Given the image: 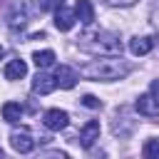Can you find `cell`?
<instances>
[{
	"label": "cell",
	"mask_w": 159,
	"mask_h": 159,
	"mask_svg": "<svg viewBox=\"0 0 159 159\" xmlns=\"http://www.w3.org/2000/svg\"><path fill=\"white\" fill-rule=\"evenodd\" d=\"M80 75L87 80H122L129 75V65L122 57H99L80 67Z\"/></svg>",
	"instance_id": "cell-1"
},
{
	"label": "cell",
	"mask_w": 159,
	"mask_h": 159,
	"mask_svg": "<svg viewBox=\"0 0 159 159\" xmlns=\"http://www.w3.org/2000/svg\"><path fill=\"white\" fill-rule=\"evenodd\" d=\"M137 112L144 117H159V99L154 94H142L137 99Z\"/></svg>",
	"instance_id": "cell-7"
},
{
	"label": "cell",
	"mask_w": 159,
	"mask_h": 159,
	"mask_svg": "<svg viewBox=\"0 0 159 159\" xmlns=\"http://www.w3.org/2000/svg\"><path fill=\"white\" fill-rule=\"evenodd\" d=\"M142 154H144V159H159V139H147Z\"/></svg>",
	"instance_id": "cell-17"
},
{
	"label": "cell",
	"mask_w": 159,
	"mask_h": 159,
	"mask_svg": "<svg viewBox=\"0 0 159 159\" xmlns=\"http://www.w3.org/2000/svg\"><path fill=\"white\" fill-rule=\"evenodd\" d=\"M97 139H99V122H97V119H89V122L80 129V144H82L84 149H89Z\"/></svg>",
	"instance_id": "cell-5"
},
{
	"label": "cell",
	"mask_w": 159,
	"mask_h": 159,
	"mask_svg": "<svg viewBox=\"0 0 159 159\" xmlns=\"http://www.w3.org/2000/svg\"><path fill=\"white\" fill-rule=\"evenodd\" d=\"M42 122H45V127H47V129L60 132V129H65V127H67L70 117H67V112H65V109H57V107H55V109H47V112H45Z\"/></svg>",
	"instance_id": "cell-4"
},
{
	"label": "cell",
	"mask_w": 159,
	"mask_h": 159,
	"mask_svg": "<svg viewBox=\"0 0 159 159\" xmlns=\"http://www.w3.org/2000/svg\"><path fill=\"white\" fill-rule=\"evenodd\" d=\"M10 27L12 30H17V27H25L27 22H30V17H27V12H25V5H15L12 7V12H10Z\"/></svg>",
	"instance_id": "cell-13"
},
{
	"label": "cell",
	"mask_w": 159,
	"mask_h": 159,
	"mask_svg": "<svg viewBox=\"0 0 159 159\" xmlns=\"http://www.w3.org/2000/svg\"><path fill=\"white\" fill-rule=\"evenodd\" d=\"M60 7H65V0H37V10L40 12H57Z\"/></svg>",
	"instance_id": "cell-16"
},
{
	"label": "cell",
	"mask_w": 159,
	"mask_h": 159,
	"mask_svg": "<svg viewBox=\"0 0 159 159\" xmlns=\"http://www.w3.org/2000/svg\"><path fill=\"white\" fill-rule=\"evenodd\" d=\"M75 15H77V20L82 25H92L94 22V7H92V2L89 0H77L75 2Z\"/></svg>",
	"instance_id": "cell-10"
},
{
	"label": "cell",
	"mask_w": 159,
	"mask_h": 159,
	"mask_svg": "<svg viewBox=\"0 0 159 159\" xmlns=\"http://www.w3.org/2000/svg\"><path fill=\"white\" fill-rule=\"evenodd\" d=\"M152 92H154V94H159V80H154V82H152Z\"/></svg>",
	"instance_id": "cell-21"
},
{
	"label": "cell",
	"mask_w": 159,
	"mask_h": 159,
	"mask_svg": "<svg viewBox=\"0 0 159 159\" xmlns=\"http://www.w3.org/2000/svg\"><path fill=\"white\" fill-rule=\"evenodd\" d=\"M152 47H154V40L152 37H132L129 40L132 55H147V52H152Z\"/></svg>",
	"instance_id": "cell-12"
},
{
	"label": "cell",
	"mask_w": 159,
	"mask_h": 159,
	"mask_svg": "<svg viewBox=\"0 0 159 159\" xmlns=\"http://www.w3.org/2000/svg\"><path fill=\"white\" fill-rule=\"evenodd\" d=\"M94 40L97 42H87L84 47L87 50H92V52H119L122 50V42H119V37L114 35H109V32H99V35H94Z\"/></svg>",
	"instance_id": "cell-2"
},
{
	"label": "cell",
	"mask_w": 159,
	"mask_h": 159,
	"mask_svg": "<svg viewBox=\"0 0 159 159\" xmlns=\"http://www.w3.org/2000/svg\"><path fill=\"white\" fill-rule=\"evenodd\" d=\"M55 87H57L55 77H50V75H45V72H37L35 80H32V92H35V94H50Z\"/></svg>",
	"instance_id": "cell-8"
},
{
	"label": "cell",
	"mask_w": 159,
	"mask_h": 159,
	"mask_svg": "<svg viewBox=\"0 0 159 159\" xmlns=\"http://www.w3.org/2000/svg\"><path fill=\"white\" fill-rule=\"evenodd\" d=\"M109 5H119V7H129V5H134L137 0H107Z\"/></svg>",
	"instance_id": "cell-20"
},
{
	"label": "cell",
	"mask_w": 159,
	"mask_h": 159,
	"mask_svg": "<svg viewBox=\"0 0 159 159\" xmlns=\"http://www.w3.org/2000/svg\"><path fill=\"white\" fill-rule=\"evenodd\" d=\"M40 159H67V154H65V152L52 149V152H42V154H40Z\"/></svg>",
	"instance_id": "cell-19"
},
{
	"label": "cell",
	"mask_w": 159,
	"mask_h": 159,
	"mask_svg": "<svg viewBox=\"0 0 159 159\" xmlns=\"http://www.w3.org/2000/svg\"><path fill=\"white\" fill-rule=\"evenodd\" d=\"M32 60H35V65L40 67V70H45V67H50V65H55V52L52 50H37L35 55H32Z\"/></svg>",
	"instance_id": "cell-15"
},
{
	"label": "cell",
	"mask_w": 159,
	"mask_h": 159,
	"mask_svg": "<svg viewBox=\"0 0 159 159\" xmlns=\"http://www.w3.org/2000/svg\"><path fill=\"white\" fill-rule=\"evenodd\" d=\"M27 75V65L22 60H10L5 65V80H20Z\"/></svg>",
	"instance_id": "cell-11"
},
{
	"label": "cell",
	"mask_w": 159,
	"mask_h": 159,
	"mask_svg": "<svg viewBox=\"0 0 159 159\" xmlns=\"http://www.w3.org/2000/svg\"><path fill=\"white\" fill-rule=\"evenodd\" d=\"M55 82H57L62 89H72V87L77 84V72H75L72 67H67V65H60V67L55 70Z\"/></svg>",
	"instance_id": "cell-6"
},
{
	"label": "cell",
	"mask_w": 159,
	"mask_h": 159,
	"mask_svg": "<svg viewBox=\"0 0 159 159\" xmlns=\"http://www.w3.org/2000/svg\"><path fill=\"white\" fill-rule=\"evenodd\" d=\"M20 117H22V107H20V102H5V104H2V119H5V122L15 124Z\"/></svg>",
	"instance_id": "cell-14"
},
{
	"label": "cell",
	"mask_w": 159,
	"mask_h": 159,
	"mask_svg": "<svg viewBox=\"0 0 159 159\" xmlns=\"http://www.w3.org/2000/svg\"><path fill=\"white\" fill-rule=\"evenodd\" d=\"M82 104L89 107V109H99V107H102V102H99L94 94H84V97H82Z\"/></svg>",
	"instance_id": "cell-18"
},
{
	"label": "cell",
	"mask_w": 159,
	"mask_h": 159,
	"mask_svg": "<svg viewBox=\"0 0 159 159\" xmlns=\"http://www.w3.org/2000/svg\"><path fill=\"white\" fill-rule=\"evenodd\" d=\"M10 144H12V149L20 152V154H27V152L35 149V139H32V134H30L27 127L12 129V134H10Z\"/></svg>",
	"instance_id": "cell-3"
},
{
	"label": "cell",
	"mask_w": 159,
	"mask_h": 159,
	"mask_svg": "<svg viewBox=\"0 0 159 159\" xmlns=\"http://www.w3.org/2000/svg\"><path fill=\"white\" fill-rule=\"evenodd\" d=\"M0 159H7V154H5V152H2V149H0Z\"/></svg>",
	"instance_id": "cell-22"
},
{
	"label": "cell",
	"mask_w": 159,
	"mask_h": 159,
	"mask_svg": "<svg viewBox=\"0 0 159 159\" xmlns=\"http://www.w3.org/2000/svg\"><path fill=\"white\" fill-rule=\"evenodd\" d=\"M2 55H5V47H2V45H0V57H2Z\"/></svg>",
	"instance_id": "cell-23"
},
{
	"label": "cell",
	"mask_w": 159,
	"mask_h": 159,
	"mask_svg": "<svg viewBox=\"0 0 159 159\" xmlns=\"http://www.w3.org/2000/svg\"><path fill=\"white\" fill-rule=\"evenodd\" d=\"M75 20H77V15H75L72 10H67V7H60V10L55 12V27H57L60 32L72 30V27H75Z\"/></svg>",
	"instance_id": "cell-9"
}]
</instances>
